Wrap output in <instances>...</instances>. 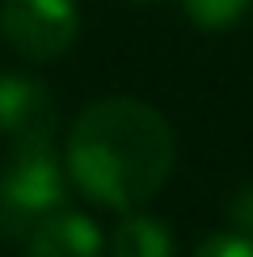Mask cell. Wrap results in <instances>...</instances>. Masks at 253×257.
<instances>
[{
	"instance_id": "9c48e42d",
	"label": "cell",
	"mask_w": 253,
	"mask_h": 257,
	"mask_svg": "<svg viewBox=\"0 0 253 257\" xmlns=\"http://www.w3.org/2000/svg\"><path fill=\"white\" fill-rule=\"evenodd\" d=\"M228 223H232V232H240V236L253 240V186H245L228 202Z\"/></svg>"
},
{
	"instance_id": "8992f818",
	"label": "cell",
	"mask_w": 253,
	"mask_h": 257,
	"mask_svg": "<svg viewBox=\"0 0 253 257\" xmlns=\"http://www.w3.org/2000/svg\"><path fill=\"white\" fill-rule=\"evenodd\" d=\"M114 257H173V232L156 215L126 211L114 228Z\"/></svg>"
},
{
	"instance_id": "7a4b0ae2",
	"label": "cell",
	"mask_w": 253,
	"mask_h": 257,
	"mask_svg": "<svg viewBox=\"0 0 253 257\" xmlns=\"http://www.w3.org/2000/svg\"><path fill=\"white\" fill-rule=\"evenodd\" d=\"M68 202V169L51 139H21L0 169V232L26 240L38 219Z\"/></svg>"
},
{
	"instance_id": "5b68a950",
	"label": "cell",
	"mask_w": 253,
	"mask_h": 257,
	"mask_svg": "<svg viewBox=\"0 0 253 257\" xmlns=\"http://www.w3.org/2000/svg\"><path fill=\"white\" fill-rule=\"evenodd\" d=\"M101 253H105V240L97 219L68 207L38 219L26 236V257H101Z\"/></svg>"
},
{
	"instance_id": "277c9868",
	"label": "cell",
	"mask_w": 253,
	"mask_h": 257,
	"mask_svg": "<svg viewBox=\"0 0 253 257\" xmlns=\"http://www.w3.org/2000/svg\"><path fill=\"white\" fill-rule=\"evenodd\" d=\"M0 135L13 144L55 135V101L42 80L26 72H0Z\"/></svg>"
},
{
	"instance_id": "3957f363",
	"label": "cell",
	"mask_w": 253,
	"mask_h": 257,
	"mask_svg": "<svg viewBox=\"0 0 253 257\" xmlns=\"http://www.w3.org/2000/svg\"><path fill=\"white\" fill-rule=\"evenodd\" d=\"M0 34L26 59H55L76 42V0H5Z\"/></svg>"
},
{
	"instance_id": "52a82bcc",
	"label": "cell",
	"mask_w": 253,
	"mask_h": 257,
	"mask_svg": "<svg viewBox=\"0 0 253 257\" xmlns=\"http://www.w3.org/2000/svg\"><path fill=\"white\" fill-rule=\"evenodd\" d=\"M253 0H186V13L198 30H228L249 13Z\"/></svg>"
},
{
	"instance_id": "6da1fadb",
	"label": "cell",
	"mask_w": 253,
	"mask_h": 257,
	"mask_svg": "<svg viewBox=\"0 0 253 257\" xmlns=\"http://www.w3.org/2000/svg\"><path fill=\"white\" fill-rule=\"evenodd\" d=\"M173 173V126L135 97H105L80 110L68 139V177L110 211L144 207Z\"/></svg>"
},
{
	"instance_id": "ba28073f",
	"label": "cell",
	"mask_w": 253,
	"mask_h": 257,
	"mask_svg": "<svg viewBox=\"0 0 253 257\" xmlns=\"http://www.w3.org/2000/svg\"><path fill=\"white\" fill-rule=\"evenodd\" d=\"M194 257H253V240L240 232H215L194 249Z\"/></svg>"
}]
</instances>
